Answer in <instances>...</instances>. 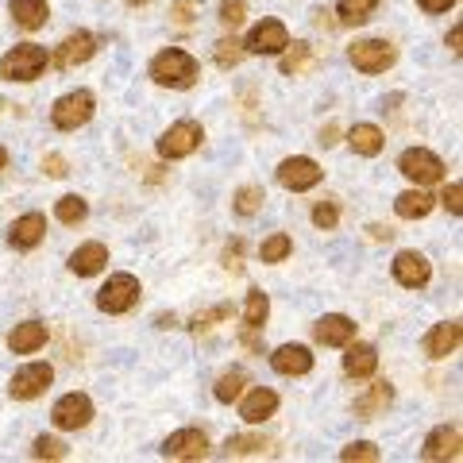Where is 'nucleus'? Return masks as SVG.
Masks as SVG:
<instances>
[{"instance_id":"6e6552de","label":"nucleus","mask_w":463,"mask_h":463,"mask_svg":"<svg viewBox=\"0 0 463 463\" xmlns=\"http://www.w3.org/2000/svg\"><path fill=\"white\" fill-rule=\"evenodd\" d=\"M394 47L383 39H364V43H355L352 47V66L355 70H364V74H383V70L394 66Z\"/></svg>"},{"instance_id":"de8ad7c7","label":"nucleus","mask_w":463,"mask_h":463,"mask_svg":"<svg viewBox=\"0 0 463 463\" xmlns=\"http://www.w3.org/2000/svg\"><path fill=\"white\" fill-rule=\"evenodd\" d=\"M336 132H340V128H336V124H328V128H325V132H321V143H325V147H332V143H336Z\"/></svg>"},{"instance_id":"7c9ffc66","label":"nucleus","mask_w":463,"mask_h":463,"mask_svg":"<svg viewBox=\"0 0 463 463\" xmlns=\"http://www.w3.org/2000/svg\"><path fill=\"white\" fill-rule=\"evenodd\" d=\"M243 386H248V374L240 367L236 371H224L221 379H216V402H236L243 394Z\"/></svg>"},{"instance_id":"f03ea898","label":"nucleus","mask_w":463,"mask_h":463,"mask_svg":"<svg viewBox=\"0 0 463 463\" xmlns=\"http://www.w3.org/2000/svg\"><path fill=\"white\" fill-rule=\"evenodd\" d=\"M47 51L39 47V43H20L16 51H8L5 58H0V74H5L8 81H35L43 70H47Z\"/></svg>"},{"instance_id":"7ed1b4c3","label":"nucleus","mask_w":463,"mask_h":463,"mask_svg":"<svg viewBox=\"0 0 463 463\" xmlns=\"http://www.w3.org/2000/svg\"><path fill=\"white\" fill-rule=\"evenodd\" d=\"M90 116H93V93L90 90H74V93L54 100L51 124L58 128V132H78L81 124H90Z\"/></svg>"},{"instance_id":"79ce46f5","label":"nucleus","mask_w":463,"mask_h":463,"mask_svg":"<svg viewBox=\"0 0 463 463\" xmlns=\"http://www.w3.org/2000/svg\"><path fill=\"white\" fill-rule=\"evenodd\" d=\"M43 170H47L51 178H66V158L62 155H47L43 158Z\"/></svg>"},{"instance_id":"2eb2a0df","label":"nucleus","mask_w":463,"mask_h":463,"mask_svg":"<svg viewBox=\"0 0 463 463\" xmlns=\"http://www.w3.org/2000/svg\"><path fill=\"white\" fill-rule=\"evenodd\" d=\"M317 340H321L325 347H344L355 340V321L344 313H328L317 321Z\"/></svg>"},{"instance_id":"4468645a","label":"nucleus","mask_w":463,"mask_h":463,"mask_svg":"<svg viewBox=\"0 0 463 463\" xmlns=\"http://www.w3.org/2000/svg\"><path fill=\"white\" fill-rule=\"evenodd\" d=\"M394 279H398L402 286H410V289H421V286H429V279H432V267H429L425 255L402 251V255L394 259Z\"/></svg>"},{"instance_id":"3c124183","label":"nucleus","mask_w":463,"mask_h":463,"mask_svg":"<svg viewBox=\"0 0 463 463\" xmlns=\"http://www.w3.org/2000/svg\"><path fill=\"white\" fill-rule=\"evenodd\" d=\"M128 5H132V8H139V5H151V0H128Z\"/></svg>"},{"instance_id":"a18cd8bd","label":"nucleus","mask_w":463,"mask_h":463,"mask_svg":"<svg viewBox=\"0 0 463 463\" xmlns=\"http://www.w3.org/2000/svg\"><path fill=\"white\" fill-rule=\"evenodd\" d=\"M417 5H421L425 12H448V8L456 5V0H417Z\"/></svg>"},{"instance_id":"a211bd4d","label":"nucleus","mask_w":463,"mask_h":463,"mask_svg":"<svg viewBox=\"0 0 463 463\" xmlns=\"http://www.w3.org/2000/svg\"><path fill=\"white\" fill-rule=\"evenodd\" d=\"M43 236H47V216L43 213H24L12 224V248H20V251H32Z\"/></svg>"},{"instance_id":"b1692460","label":"nucleus","mask_w":463,"mask_h":463,"mask_svg":"<svg viewBox=\"0 0 463 463\" xmlns=\"http://www.w3.org/2000/svg\"><path fill=\"white\" fill-rule=\"evenodd\" d=\"M390 402H394V390H390V383H374L367 394L355 402V417H359V421H374V417H379Z\"/></svg>"},{"instance_id":"9d476101","label":"nucleus","mask_w":463,"mask_h":463,"mask_svg":"<svg viewBox=\"0 0 463 463\" xmlns=\"http://www.w3.org/2000/svg\"><path fill=\"white\" fill-rule=\"evenodd\" d=\"M90 417H93V402L85 398V394H66V398H58L54 410H51V421H54L58 429H66V432L85 429V425H90Z\"/></svg>"},{"instance_id":"37998d69","label":"nucleus","mask_w":463,"mask_h":463,"mask_svg":"<svg viewBox=\"0 0 463 463\" xmlns=\"http://www.w3.org/2000/svg\"><path fill=\"white\" fill-rule=\"evenodd\" d=\"M224 317H228V306H216L213 313H205V317H197V321H194V328L201 332V328H209L213 321H224Z\"/></svg>"},{"instance_id":"f8f14e48","label":"nucleus","mask_w":463,"mask_h":463,"mask_svg":"<svg viewBox=\"0 0 463 463\" xmlns=\"http://www.w3.org/2000/svg\"><path fill=\"white\" fill-rule=\"evenodd\" d=\"M163 456L166 459H185V463L205 459L209 456V440H205V432H201V429H178L163 444Z\"/></svg>"},{"instance_id":"473e14b6","label":"nucleus","mask_w":463,"mask_h":463,"mask_svg":"<svg viewBox=\"0 0 463 463\" xmlns=\"http://www.w3.org/2000/svg\"><path fill=\"white\" fill-rule=\"evenodd\" d=\"M267 452V440L263 437H232L228 444H224V456L232 459V456H263Z\"/></svg>"},{"instance_id":"c85d7f7f","label":"nucleus","mask_w":463,"mask_h":463,"mask_svg":"<svg viewBox=\"0 0 463 463\" xmlns=\"http://www.w3.org/2000/svg\"><path fill=\"white\" fill-rule=\"evenodd\" d=\"M309 66H313V47H309V43H294V47H286V54H282V74L298 78V74H306Z\"/></svg>"},{"instance_id":"cd10ccee","label":"nucleus","mask_w":463,"mask_h":463,"mask_svg":"<svg viewBox=\"0 0 463 463\" xmlns=\"http://www.w3.org/2000/svg\"><path fill=\"white\" fill-rule=\"evenodd\" d=\"M374 8H379V0H340L336 16H340L344 27H355V24H367Z\"/></svg>"},{"instance_id":"dca6fc26","label":"nucleus","mask_w":463,"mask_h":463,"mask_svg":"<svg viewBox=\"0 0 463 463\" xmlns=\"http://www.w3.org/2000/svg\"><path fill=\"white\" fill-rule=\"evenodd\" d=\"M274 410H279V394L274 390H267V386H255L248 398H243V405H240V417L248 425H263L267 417H274Z\"/></svg>"},{"instance_id":"09e8293b","label":"nucleus","mask_w":463,"mask_h":463,"mask_svg":"<svg viewBox=\"0 0 463 463\" xmlns=\"http://www.w3.org/2000/svg\"><path fill=\"white\" fill-rule=\"evenodd\" d=\"M459 39H463V32H459V27H452V35H448V43H452V51L459 54Z\"/></svg>"},{"instance_id":"58836bf2","label":"nucleus","mask_w":463,"mask_h":463,"mask_svg":"<svg viewBox=\"0 0 463 463\" xmlns=\"http://www.w3.org/2000/svg\"><path fill=\"white\" fill-rule=\"evenodd\" d=\"M243 16H248V5H243V0H224V5H221V20L228 27H240Z\"/></svg>"},{"instance_id":"ea45409f","label":"nucleus","mask_w":463,"mask_h":463,"mask_svg":"<svg viewBox=\"0 0 463 463\" xmlns=\"http://www.w3.org/2000/svg\"><path fill=\"white\" fill-rule=\"evenodd\" d=\"M336 221H340V209L332 205V201H325V205H317V209H313V224H317V228H325V232H328V228H336Z\"/></svg>"},{"instance_id":"e433bc0d","label":"nucleus","mask_w":463,"mask_h":463,"mask_svg":"<svg viewBox=\"0 0 463 463\" xmlns=\"http://www.w3.org/2000/svg\"><path fill=\"white\" fill-rule=\"evenodd\" d=\"M35 459H66V444L62 440H51V437H39L32 448Z\"/></svg>"},{"instance_id":"393cba45","label":"nucleus","mask_w":463,"mask_h":463,"mask_svg":"<svg viewBox=\"0 0 463 463\" xmlns=\"http://www.w3.org/2000/svg\"><path fill=\"white\" fill-rule=\"evenodd\" d=\"M12 20H16L24 32H39L47 24V0H12Z\"/></svg>"},{"instance_id":"c03bdc74","label":"nucleus","mask_w":463,"mask_h":463,"mask_svg":"<svg viewBox=\"0 0 463 463\" xmlns=\"http://www.w3.org/2000/svg\"><path fill=\"white\" fill-rule=\"evenodd\" d=\"M197 8V0H178V5H174V20H178V24H190L194 16H190V12Z\"/></svg>"},{"instance_id":"bb28decb","label":"nucleus","mask_w":463,"mask_h":463,"mask_svg":"<svg viewBox=\"0 0 463 463\" xmlns=\"http://www.w3.org/2000/svg\"><path fill=\"white\" fill-rule=\"evenodd\" d=\"M347 143H352V151H355V155L374 158V155L383 151V143H386V139H383V132H379L374 124H355L352 132H347Z\"/></svg>"},{"instance_id":"423d86ee","label":"nucleus","mask_w":463,"mask_h":463,"mask_svg":"<svg viewBox=\"0 0 463 463\" xmlns=\"http://www.w3.org/2000/svg\"><path fill=\"white\" fill-rule=\"evenodd\" d=\"M398 170L410 182H417V185H432V182L444 178V163L432 151H425V147H410V151H405L398 158Z\"/></svg>"},{"instance_id":"f704fd0d","label":"nucleus","mask_w":463,"mask_h":463,"mask_svg":"<svg viewBox=\"0 0 463 463\" xmlns=\"http://www.w3.org/2000/svg\"><path fill=\"white\" fill-rule=\"evenodd\" d=\"M263 190H259V185H243V190L236 194V213L240 216H255L259 209H263Z\"/></svg>"},{"instance_id":"f257e3e1","label":"nucleus","mask_w":463,"mask_h":463,"mask_svg":"<svg viewBox=\"0 0 463 463\" xmlns=\"http://www.w3.org/2000/svg\"><path fill=\"white\" fill-rule=\"evenodd\" d=\"M151 78L158 85H170V90H190L197 81V58L185 51H163L151 62Z\"/></svg>"},{"instance_id":"72a5a7b5","label":"nucleus","mask_w":463,"mask_h":463,"mask_svg":"<svg viewBox=\"0 0 463 463\" xmlns=\"http://www.w3.org/2000/svg\"><path fill=\"white\" fill-rule=\"evenodd\" d=\"M85 213H90V205H85L81 197H74V194L62 197V201L54 205V216H58L62 224H78V221H85Z\"/></svg>"},{"instance_id":"5701e85b","label":"nucleus","mask_w":463,"mask_h":463,"mask_svg":"<svg viewBox=\"0 0 463 463\" xmlns=\"http://www.w3.org/2000/svg\"><path fill=\"white\" fill-rule=\"evenodd\" d=\"M374 367H379V352H374L371 344H352L344 355V371L352 374V379H371Z\"/></svg>"},{"instance_id":"6ab92c4d","label":"nucleus","mask_w":463,"mask_h":463,"mask_svg":"<svg viewBox=\"0 0 463 463\" xmlns=\"http://www.w3.org/2000/svg\"><path fill=\"white\" fill-rule=\"evenodd\" d=\"M459 336H463V332H459V321H444V325H437V328H432L429 336H425V355H429V359H448V355H452L456 347H459Z\"/></svg>"},{"instance_id":"0eeeda50","label":"nucleus","mask_w":463,"mask_h":463,"mask_svg":"<svg viewBox=\"0 0 463 463\" xmlns=\"http://www.w3.org/2000/svg\"><path fill=\"white\" fill-rule=\"evenodd\" d=\"M321 178H325V170L317 166L313 158H306V155H294V158H286V163L279 166V182L286 185V190H294V194L313 190Z\"/></svg>"},{"instance_id":"8fccbe9b","label":"nucleus","mask_w":463,"mask_h":463,"mask_svg":"<svg viewBox=\"0 0 463 463\" xmlns=\"http://www.w3.org/2000/svg\"><path fill=\"white\" fill-rule=\"evenodd\" d=\"M5 163H8V151H5V147H0V170H5Z\"/></svg>"},{"instance_id":"9b49d317","label":"nucleus","mask_w":463,"mask_h":463,"mask_svg":"<svg viewBox=\"0 0 463 463\" xmlns=\"http://www.w3.org/2000/svg\"><path fill=\"white\" fill-rule=\"evenodd\" d=\"M286 47H289V32H286V24H279V20L255 24L248 43H243V51H251V54H282Z\"/></svg>"},{"instance_id":"39448f33","label":"nucleus","mask_w":463,"mask_h":463,"mask_svg":"<svg viewBox=\"0 0 463 463\" xmlns=\"http://www.w3.org/2000/svg\"><path fill=\"white\" fill-rule=\"evenodd\" d=\"M201 139H205V132H201L197 120H178V124H170V132H163V139H158V155L185 158L201 147Z\"/></svg>"},{"instance_id":"4c0bfd02","label":"nucleus","mask_w":463,"mask_h":463,"mask_svg":"<svg viewBox=\"0 0 463 463\" xmlns=\"http://www.w3.org/2000/svg\"><path fill=\"white\" fill-rule=\"evenodd\" d=\"M340 459H347V463H352V459H367V463H374V459H379V448L367 444V440H359V444H347L344 452H340Z\"/></svg>"},{"instance_id":"c756f323","label":"nucleus","mask_w":463,"mask_h":463,"mask_svg":"<svg viewBox=\"0 0 463 463\" xmlns=\"http://www.w3.org/2000/svg\"><path fill=\"white\" fill-rule=\"evenodd\" d=\"M267 313H270L267 294H263V289H251V294H248V306H243V328L259 332V328H263V321H267Z\"/></svg>"},{"instance_id":"ddd939ff","label":"nucleus","mask_w":463,"mask_h":463,"mask_svg":"<svg viewBox=\"0 0 463 463\" xmlns=\"http://www.w3.org/2000/svg\"><path fill=\"white\" fill-rule=\"evenodd\" d=\"M97 51V39L90 32H74V35H66L62 39V47L54 51V66H62V70H74L78 62H90Z\"/></svg>"},{"instance_id":"2f4dec72","label":"nucleus","mask_w":463,"mask_h":463,"mask_svg":"<svg viewBox=\"0 0 463 463\" xmlns=\"http://www.w3.org/2000/svg\"><path fill=\"white\" fill-rule=\"evenodd\" d=\"M289 251H294V240H289L286 232H279V236H270L263 248H259V259H263V263H282Z\"/></svg>"},{"instance_id":"4be33fe9","label":"nucleus","mask_w":463,"mask_h":463,"mask_svg":"<svg viewBox=\"0 0 463 463\" xmlns=\"http://www.w3.org/2000/svg\"><path fill=\"white\" fill-rule=\"evenodd\" d=\"M43 344H47V325H39V321H24L8 332V347L16 355H32Z\"/></svg>"},{"instance_id":"c9c22d12","label":"nucleus","mask_w":463,"mask_h":463,"mask_svg":"<svg viewBox=\"0 0 463 463\" xmlns=\"http://www.w3.org/2000/svg\"><path fill=\"white\" fill-rule=\"evenodd\" d=\"M240 58H243V43H236V39H221V43H216V66H221V70L240 66Z\"/></svg>"},{"instance_id":"49530a36","label":"nucleus","mask_w":463,"mask_h":463,"mask_svg":"<svg viewBox=\"0 0 463 463\" xmlns=\"http://www.w3.org/2000/svg\"><path fill=\"white\" fill-rule=\"evenodd\" d=\"M224 267L228 270H240V243H232V248L224 251Z\"/></svg>"},{"instance_id":"a19ab883","label":"nucleus","mask_w":463,"mask_h":463,"mask_svg":"<svg viewBox=\"0 0 463 463\" xmlns=\"http://www.w3.org/2000/svg\"><path fill=\"white\" fill-rule=\"evenodd\" d=\"M444 205L452 209L456 216L463 213V185H459V182H452V185H448V190H444Z\"/></svg>"},{"instance_id":"f3484780","label":"nucleus","mask_w":463,"mask_h":463,"mask_svg":"<svg viewBox=\"0 0 463 463\" xmlns=\"http://www.w3.org/2000/svg\"><path fill=\"white\" fill-rule=\"evenodd\" d=\"M270 367L279 374H309L313 355H309V347H301V344H282L279 352L270 355Z\"/></svg>"},{"instance_id":"1a4fd4ad","label":"nucleus","mask_w":463,"mask_h":463,"mask_svg":"<svg viewBox=\"0 0 463 463\" xmlns=\"http://www.w3.org/2000/svg\"><path fill=\"white\" fill-rule=\"evenodd\" d=\"M51 379H54V367L51 364H27V367H20L16 374H12V398L16 402H32V398H39L43 390L51 386Z\"/></svg>"},{"instance_id":"412c9836","label":"nucleus","mask_w":463,"mask_h":463,"mask_svg":"<svg viewBox=\"0 0 463 463\" xmlns=\"http://www.w3.org/2000/svg\"><path fill=\"white\" fill-rule=\"evenodd\" d=\"M105 263H109V248L105 243H81V248L70 255V270L74 274H81V279H90V274H100L105 270Z\"/></svg>"},{"instance_id":"aec40b11","label":"nucleus","mask_w":463,"mask_h":463,"mask_svg":"<svg viewBox=\"0 0 463 463\" xmlns=\"http://www.w3.org/2000/svg\"><path fill=\"white\" fill-rule=\"evenodd\" d=\"M421 456H425L429 463H437V459H456V456H459V429H456V425H440V429L425 440Z\"/></svg>"},{"instance_id":"a878e982","label":"nucleus","mask_w":463,"mask_h":463,"mask_svg":"<svg viewBox=\"0 0 463 463\" xmlns=\"http://www.w3.org/2000/svg\"><path fill=\"white\" fill-rule=\"evenodd\" d=\"M432 205H437V201H432V197L421 190V185H417V190H410V194H402V197L394 201V209H398L402 221H421V216L432 213Z\"/></svg>"},{"instance_id":"20e7f679","label":"nucleus","mask_w":463,"mask_h":463,"mask_svg":"<svg viewBox=\"0 0 463 463\" xmlns=\"http://www.w3.org/2000/svg\"><path fill=\"white\" fill-rule=\"evenodd\" d=\"M136 301H139V279L136 274H112L97 294V306L105 313H128Z\"/></svg>"}]
</instances>
